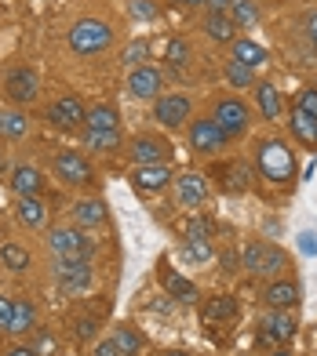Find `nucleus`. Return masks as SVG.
<instances>
[{"mask_svg": "<svg viewBox=\"0 0 317 356\" xmlns=\"http://www.w3.org/2000/svg\"><path fill=\"white\" fill-rule=\"evenodd\" d=\"M270 356H292V353H288V346H277V349H274Z\"/></svg>", "mask_w": 317, "mask_h": 356, "instance_id": "864d4df0", "label": "nucleus"}, {"mask_svg": "<svg viewBox=\"0 0 317 356\" xmlns=\"http://www.w3.org/2000/svg\"><path fill=\"white\" fill-rule=\"evenodd\" d=\"M132 182L139 193H161L171 182V168L168 164H146V168H135Z\"/></svg>", "mask_w": 317, "mask_h": 356, "instance_id": "dca6fc26", "label": "nucleus"}, {"mask_svg": "<svg viewBox=\"0 0 317 356\" xmlns=\"http://www.w3.org/2000/svg\"><path fill=\"white\" fill-rule=\"evenodd\" d=\"M8 356H40V353H37L33 346H11V349H8Z\"/></svg>", "mask_w": 317, "mask_h": 356, "instance_id": "3c124183", "label": "nucleus"}, {"mask_svg": "<svg viewBox=\"0 0 317 356\" xmlns=\"http://www.w3.org/2000/svg\"><path fill=\"white\" fill-rule=\"evenodd\" d=\"M219 262H223V273H233L237 266H241V254H237V251H223V254H219Z\"/></svg>", "mask_w": 317, "mask_h": 356, "instance_id": "49530a36", "label": "nucleus"}, {"mask_svg": "<svg viewBox=\"0 0 317 356\" xmlns=\"http://www.w3.org/2000/svg\"><path fill=\"white\" fill-rule=\"evenodd\" d=\"M47 248L55 258H88L91 254V240L84 236L81 225H55L47 233Z\"/></svg>", "mask_w": 317, "mask_h": 356, "instance_id": "7ed1b4c3", "label": "nucleus"}, {"mask_svg": "<svg viewBox=\"0 0 317 356\" xmlns=\"http://www.w3.org/2000/svg\"><path fill=\"white\" fill-rule=\"evenodd\" d=\"M4 168H8V160H4V153H0V175H4Z\"/></svg>", "mask_w": 317, "mask_h": 356, "instance_id": "6e6d98bb", "label": "nucleus"}, {"mask_svg": "<svg viewBox=\"0 0 317 356\" xmlns=\"http://www.w3.org/2000/svg\"><path fill=\"white\" fill-rule=\"evenodd\" d=\"M168 356H186V353H168Z\"/></svg>", "mask_w": 317, "mask_h": 356, "instance_id": "4d7b16f0", "label": "nucleus"}, {"mask_svg": "<svg viewBox=\"0 0 317 356\" xmlns=\"http://www.w3.org/2000/svg\"><path fill=\"white\" fill-rule=\"evenodd\" d=\"M230 19H233L237 26H256V22H259V8L252 4V0H233Z\"/></svg>", "mask_w": 317, "mask_h": 356, "instance_id": "f704fd0d", "label": "nucleus"}, {"mask_svg": "<svg viewBox=\"0 0 317 356\" xmlns=\"http://www.w3.org/2000/svg\"><path fill=\"white\" fill-rule=\"evenodd\" d=\"M11 309H15V302L0 295V331H8V323H11Z\"/></svg>", "mask_w": 317, "mask_h": 356, "instance_id": "a18cd8bd", "label": "nucleus"}, {"mask_svg": "<svg viewBox=\"0 0 317 356\" xmlns=\"http://www.w3.org/2000/svg\"><path fill=\"white\" fill-rule=\"evenodd\" d=\"M55 346H59V342H55V334H52V331H44L37 342H33V349H37L40 356H55Z\"/></svg>", "mask_w": 317, "mask_h": 356, "instance_id": "37998d69", "label": "nucleus"}, {"mask_svg": "<svg viewBox=\"0 0 317 356\" xmlns=\"http://www.w3.org/2000/svg\"><path fill=\"white\" fill-rule=\"evenodd\" d=\"M146 51H150V44H146V40H132L128 47H124V55H121V62H124V66H132V70H135L139 62L146 58Z\"/></svg>", "mask_w": 317, "mask_h": 356, "instance_id": "4c0bfd02", "label": "nucleus"}, {"mask_svg": "<svg viewBox=\"0 0 317 356\" xmlns=\"http://www.w3.org/2000/svg\"><path fill=\"white\" fill-rule=\"evenodd\" d=\"M295 327H299V323H295V316L288 309H270V313L259 320V331H266L277 346H288L292 338H295Z\"/></svg>", "mask_w": 317, "mask_h": 356, "instance_id": "9b49d317", "label": "nucleus"}, {"mask_svg": "<svg viewBox=\"0 0 317 356\" xmlns=\"http://www.w3.org/2000/svg\"><path fill=\"white\" fill-rule=\"evenodd\" d=\"M288 131L303 142V145H317V120L310 117V113H303L299 106L288 109Z\"/></svg>", "mask_w": 317, "mask_h": 356, "instance_id": "6ab92c4d", "label": "nucleus"}, {"mask_svg": "<svg viewBox=\"0 0 317 356\" xmlns=\"http://www.w3.org/2000/svg\"><path fill=\"white\" fill-rule=\"evenodd\" d=\"M84 102L77 99V95H62V99H55L52 106H47V120L59 124V127H77L84 124Z\"/></svg>", "mask_w": 317, "mask_h": 356, "instance_id": "9d476101", "label": "nucleus"}, {"mask_svg": "<svg viewBox=\"0 0 317 356\" xmlns=\"http://www.w3.org/2000/svg\"><path fill=\"white\" fill-rule=\"evenodd\" d=\"M263 248H266V244H259V240H256V244H248V248L241 251V266L252 273V277H259V269H263Z\"/></svg>", "mask_w": 317, "mask_h": 356, "instance_id": "e433bc0d", "label": "nucleus"}, {"mask_svg": "<svg viewBox=\"0 0 317 356\" xmlns=\"http://www.w3.org/2000/svg\"><path fill=\"white\" fill-rule=\"evenodd\" d=\"M19 222L29 225V229H37L44 222V204L37 197H19Z\"/></svg>", "mask_w": 317, "mask_h": 356, "instance_id": "c756f323", "label": "nucleus"}, {"mask_svg": "<svg viewBox=\"0 0 317 356\" xmlns=\"http://www.w3.org/2000/svg\"><path fill=\"white\" fill-rule=\"evenodd\" d=\"M284 266H288V254H284L281 248H274V244H266L263 248V269H259V277H277Z\"/></svg>", "mask_w": 317, "mask_h": 356, "instance_id": "2f4dec72", "label": "nucleus"}, {"mask_svg": "<svg viewBox=\"0 0 317 356\" xmlns=\"http://www.w3.org/2000/svg\"><path fill=\"white\" fill-rule=\"evenodd\" d=\"M33 327H37V305L26 302V298H19V302H15V309H11L8 331H11V334H26V331H33Z\"/></svg>", "mask_w": 317, "mask_h": 356, "instance_id": "4be33fe9", "label": "nucleus"}, {"mask_svg": "<svg viewBox=\"0 0 317 356\" xmlns=\"http://www.w3.org/2000/svg\"><path fill=\"white\" fill-rule=\"evenodd\" d=\"M179 4H186V8H197V4H204V0H179Z\"/></svg>", "mask_w": 317, "mask_h": 356, "instance_id": "5fc2aeb1", "label": "nucleus"}, {"mask_svg": "<svg viewBox=\"0 0 317 356\" xmlns=\"http://www.w3.org/2000/svg\"><path fill=\"white\" fill-rule=\"evenodd\" d=\"M168 142H161V138H150V135H142V138H135L132 142V160L139 168H146V164H164L168 160Z\"/></svg>", "mask_w": 317, "mask_h": 356, "instance_id": "2eb2a0df", "label": "nucleus"}, {"mask_svg": "<svg viewBox=\"0 0 317 356\" xmlns=\"http://www.w3.org/2000/svg\"><path fill=\"white\" fill-rule=\"evenodd\" d=\"M256 102H259V113L266 120H277L281 117V95H277V88L270 84V80H263V84L256 88Z\"/></svg>", "mask_w": 317, "mask_h": 356, "instance_id": "b1692460", "label": "nucleus"}, {"mask_svg": "<svg viewBox=\"0 0 317 356\" xmlns=\"http://www.w3.org/2000/svg\"><path fill=\"white\" fill-rule=\"evenodd\" d=\"M4 91H8V99H11L15 106H29V102L37 99V91H40L37 73H33V70H26V66L11 70L8 80H4Z\"/></svg>", "mask_w": 317, "mask_h": 356, "instance_id": "1a4fd4ad", "label": "nucleus"}, {"mask_svg": "<svg viewBox=\"0 0 317 356\" xmlns=\"http://www.w3.org/2000/svg\"><path fill=\"white\" fill-rule=\"evenodd\" d=\"M11 189L19 193V197H37V193L44 189V178L37 168H29V164H19L11 171Z\"/></svg>", "mask_w": 317, "mask_h": 356, "instance_id": "a211bd4d", "label": "nucleus"}, {"mask_svg": "<svg viewBox=\"0 0 317 356\" xmlns=\"http://www.w3.org/2000/svg\"><path fill=\"white\" fill-rule=\"evenodd\" d=\"M183 258H186V262H194V266H204L212 258V244H208V240H186V244H183Z\"/></svg>", "mask_w": 317, "mask_h": 356, "instance_id": "c9c22d12", "label": "nucleus"}, {"mask_svg": "<svg viewBox=\"0 0 317 356\" xmlns=\"http://www.w3.org/2000/svg\"><path fill=\"white\" fill-rule=\"evenodd\" d=\"M114 44V29H109L102 19H81L70 29V47L77 55H99Z\"/></svg>", "mask_w": 317, "mask_h": 356, "instance_id": "f03ea898", "label": "nucleus"}, {"mask_svg": "<svg viewBox=\"0 0 317 356\" xmlns=\"http://www.w3.org/2000/svg\"><path fill=\"white\" fill-rule=\"evenodd\" d=\"M164 58H168V62H176V66H186V62H190V47H186V40H183V37L168 40V51H164Z\"/></svg>", "mask_w": 317, "mask_h": 356, "instance_id": "58836bf2", "label": "nucleus"}, {"mask_svg": "<svg viewBox=\"0 0 317 356\" xmlns=\"http://www.w3.org/2000/svg\"><path fill=\"white\" fill-rule=\"evenodd\" d=\"M0 262H4L11 273H26L33 258H29V251L22 244H4V248H0Z\"/></svg>", "mask_w": 317, "mask_h": 356, "instance_id": "c85d7f7f", "label": "nucleus"}, {"mask_svg": "<svg viewBox=\"0 0 317 356\" xmlns=\"http://www.w3.org/2000/svg\"><path fill=\"white\" fill-rule=\"evenodd\" d=\"M73 331H77V338H81V342H88V338L99 334V320H95V316H81Z\"/></svg>", "mask_w": 317, "mask_h": 356, "instance_id": "a19ab883", "label": "nucleus"}, {"mask_svg": "<svg viewBox=\"0 0 317 356\" xmlns=\"http://www.w3.org/2000/svg\"><path fill=\"white\" fill-rule=\"evenodd\" d=\"M176 189H179V204L183 207H201L204 197H208V178L197 175V171H186V175H179Z\"/></svg>", "mask_w": 317, "mask_h": 356, "instance_id": "4468645a", "label": "nucleus"}, {"mask_svg": "<svg viewBox=\"0 0 317 356\" xmlns=\"http://www.w3.org/2000/svg\"><path fill=\"white\" fill-rule=\"evenodd\" d=\"M121 124V113L117 106H91L88 117H84V131H114V127Z\"/></svg>", "mask_w": 317, "mask_h": 356, "instance_id": "412c9836", "label": "nucleus"}, {"mask_svg": "<svg viewBox=\"0 0 317 356\" xmlns=\"http://www.w3.org/2000/svg\"><path fill=\"white\" fill-rule=\"evenodd\" d=\"M233 58L245 62L248 70H256V66H263V62H266V51H263L256 40H233Z\"/></svg>", "mask_w": 317, "mask_h": 356, "instance_id": "cd10ccee", "label": "nucleus"}, {"mask_svg": "<svg viewBox=\"0 0 317 356\" xmlns=\"http://www.w3.org/2000/svg\"><path fill=\"white\" fill-rule=\"evenodd\" d=\"M128 91L135 99H161V73L153 66H135L128 73Z\"/></svg>", "mask_w": 317, "mask_h": 356, "instance_id": "f8f14e48", "label": "nucleus"}, {"mask_svg": "<svg viewBox=\"0 0 317 356\" xmlns=\"http://www.w3.org/2000/svg\"><path fill=\"white\" fill-rule=\"evenodd\" d=\"M55 280L66 295H84V291L91 287L88 258H55Z\"/></svg>", "mask_w": 317, "mask_h": 356, "instance_id": "39448f33", "label": "nucleus"}, {"mask_svg": "<svg viewBox=\"0 0 317 356\" xmlns=\"http://www.w3.org/2000/svg\"><path fill=\"white\" fill-rule=\"evenodd\" d=\"M164 287H168L179 302H186V305H190V302H197V287L190 284L186 277H179V273H164Z\"/></svg>", "mask_w": 317, "mask_h": 356, "instance_id": "7c9ffc66", "label": "nucleus"}, {"mask_svg": "<svg viewBox=\"0 0 317 356\" xmlns=\"http://www.w3.org/2000/svg\"><path fill=\"white\" fill-rule=\"evenodd\" d=\"M303 26H307V37L317 44V11H310V15H307V22H303Z\"/></svg>", "mask_w": 317, "mask_h": 356, "instance_id": "8fccbe9b", "label": "nucleus"}, {"mask_svg": "<svg viewBox=\"0 0 317 356\" xmlns=\"http://www.w3.org/2000/svg\"><path fill=\"white\" fill-rule=\"evenodd\" d=\"M114 342H117L121 356H139V353H142V334L132 327V323H121V327H114Z\"/></svg>", "mask_w": 317, "mask_h": 356, "instance_id": "bb28decb", "label": "nucleus"}, {"mask_svg": "<svg viewBox=\"0 0 317 356\" xmlns=\"http://www.w3.org/2000/svg\"><path fill=\"white\" fill-rule=\"evenodd\" d=\"M299 284L295 280H274V284H266L263 291V302L270 305V309H295L299 305Z\"/></svg>", "mask_w": 317, "mask_h": 356, "instance_id": "ddd939ff", "label": "nucleus"}, {"mask_svg": "<svg viewBox=\"0 0 317 356\" xmlns=\"http://www.w3.org/2000/svg\"><path fill=\"white\" fill-rule=\"evenodd\" d=\"M84 149H91V153H117L121 149V127H114V131H84Z\"/></svg>", "mask_w": 317, "mask_h": 356, "instance_id": "5701e85b", "label": "nucleus"}, {"mask_svg": "<svg viewBox=\"0 0 317 356\" xmlns=\"http://www.w3.org/2000/svg\"><path fill=\"white\" fill-rule=\"evenodd\" d=\"M212 120L223 127L226 138H241L248 131V124H252V113L241 99H219L215 109H212Z\"/></svg>", "mask_w": 317, "mask_h": 356, "instance_id": "20e7f679", "label": "nucleus"}, {"mask_svg": "<svg viewBox=\"0 0 317 356\" xmlns=\"http://www.w3.org/2000/svg\"><path fill=\"white\" fill-rule=\"evenodd\" d=\"M106 204L99 200V197H91V200H77L73 204V218H77V225L81 229H95V225H102L106 222Z\"/></svg>", "mask_w": 317, "mask_h": 356, "instance_id": "f3484780", "label": "nucleus"}, {"mask_svg": "<svg viewBox=\"0 0 317 356\" xmlns=\"http://www.w3.org/2000/svg\"><path fill=\"white\" fill-rule=\"evenodd\" d=\"M256 168H259V175L266 178V182H274V186L292 182V178H295V153H292V145L284 138H263L256 145Z\"/></svg>", "mask_w": 317, "mask_h": 356, "instance_id": "f257e3e1", "label": "nucleus"}, {"mask_svg": "<svg viewBox=\"0 0 317 356\" xmlns=\"http://www.w3.org/2000/svg\"><path fill=\"white\" fill-rule=\"evenodd\" d=\"M190 109H194V102L186 95H161V99H153V120L176 131L190 120Z\"/></svg>", "mask_w": 317, "mask_h": 356, "instance_id": "0eeeda50", "label": "nucleus"}, {"mask_svg": "<svg viewBox=\"0 0 317 356\" xmlns=\"http://www.w3.org/2000/svg\"><path fill=\"white\" fill-rule=\"evenodd\" d=\"M299 244H303V251H317V244H314L310 233H303V240H299Z\"/></svg>", "mask_w": 317, "mask_h": 356, "instance_id": "603ef678", "label": "nucleus"}, {"mask_svg": "<svg viewBox=\"0 0 317 356\" xmlns=\"http://www.w3.org/2000/svg\"><path fill=\"white\" fill-rule=\"evenodd\" d=\"M95 356H121V349H117V342H114V338H106V342H99V346H95Z\"/></svg>", "mask_w": 317, "mask_h": 356, "instance_id": "de8ad7c7", "label": "nucleus"}, {"mask_svg": "<svg viewBox=\"0 0 317 356\" xmlns=\"http://www.w3.org/2000/svg\"><path fill=\"white\" fill-rule=\"evenodd\" d=\"M26 131H29L26 113H19V109H0V135H4V138H22Z\"/></svg>", "mask_w": 317, "mask_h": 356, "instance_id": "a878e982", "label": "nucleus"}, {"mask_svg": "<svg viewBox=\"0 0 317 356\" xmlns=\"http://www.w3.org/2000/svg\"><path fill=\"white\" fill-rule=\"evenodd\" d=\"M295 106L317 120V88H303V91H299V102H295Z\"/></svg>", "mask_w": 317, "mask_h": 356, "instance_id": "79ce46f5", "label": "nucleus"}, {"mask_svg": "<svg viewBox=\"0 0 317 356\" xmlns=\"http://www.w3.org/2000/svg\"><path fill=\"white\" fill-rule=\"evenodd\" d=\"M132 15H135V19H146V22H150L157 11H153L150 0H132Z\"/></svg>", "mask_w": 317, "mask_h": 356, "instance_id": "c03bdc74", "label": "nucleus"}, {"mask_svg": "<svg viewBox=\"0 0 317 356\" xmlns=\"http://www.w3.org/2000/svg\"><path fill=\"white\" fill-rule=\"evenodd\" d=\"M208 233H212V222L208 218H194L186 225V240H208Z\"/></svg>", "mask_w": 317, "mask_h": 356, "instance_id": "ea45409f", "label": "nucleus"}, {"mask_svg": "<svg viewBox=\"0 0 317 356\" xmlns=\"http://www.w3.org/2000/svg\"><path fill=\"white\" fill-rule=\"evenodd\" d=\"M208 4V11H219V15H230V8H233V0H204Z\"/></svg>", "mask_w": 317, "mask_h": 356, "instance_id": "09e8293b", "label": "nucleus"}, {"mask_svg": "<svg viewBox=\"0 0 317 356\" xmlns=\"http://www.w3.org/2000/svg\"><path fill=\"white\" fill-rule=\"evenodd\" d=\"M204 33L219 44H233L237 40V22L230 15H219V11H208V19H204Z\"/></svg>", "mask_w": 317, "mask_h": 356, "instance_id": "aec40b11", "label": "nucleus"}, {"mask_svg": "<svg viewBox=\"0 0 317 356\" xmlns=\"http://www.w3.org/2000/svg\"><path fill=\"white\" fill-rule=\"evenodd\" d=\"M226 80H230L233 88H252V84H256V70H248L245 62L230 58L226 62Z\"/></svg>", "mask_w": 317, "mask_h": 356, "instance_id": "72a5a7b5", "label": "nucleus"}, {"mask_svg": "<svg viewBox=\"0 0 317 356\" xmlns=\"http://www.w3.org/2000/svg\"><path fill=\"white\" fill-rule=\"evenodd\" d=\"M237 316V298L233 295H215L204 302V320H233Z\"/></svg>", "mask_w": 317, "mask_h": 356, "instance_id": "393cba45", "label": "nucleus"}, {"mask_svg": "<svg viewBox=\"0 0 317 356\" xmlns=\"http://www.w3.org/2000/svg\"><path fill=\"white\" fill-rule=\"evenodd\" d=\"M226 135H223V127H219L212 117H204V120H194L190 124V149L194 153H219V149H226Z\"/></svg>", "mask_w": 317, "mask_h": 356, "instance_id": "423d86ee", "label": "nucleus"}, {"mask_svg": "<svg viewBox=\"0 0 317 356\" xmlns=\"http://www.w3.org/2000/svg\"><path fill=\"white\" fill-rule=\"evenodd\" d=\"M223 175H226V193H245L248 186H252V171L245 168V164H230V168H223Z\"/></svg>", "mask_w": 317, "mask_h": 356, "instance_id": "473e14b6", "label": "nucleus"}, {"mask_svg": "<svg viewBox=\"0 0 317 356\" xmlns=\"http://www.w3.org/2000/svg\"><path fill=\"white\" fill-rule=\"evenodd\" d=\"M55 175H59L66 186H88L91 178H95L91 164H88V160L77 153V149H62V153L55 156Z\"/></svg>", "mask_w": 317, "mask_h": 356, "instance_id": "6e6552de", "label": "nucleus"}]
</instances>
